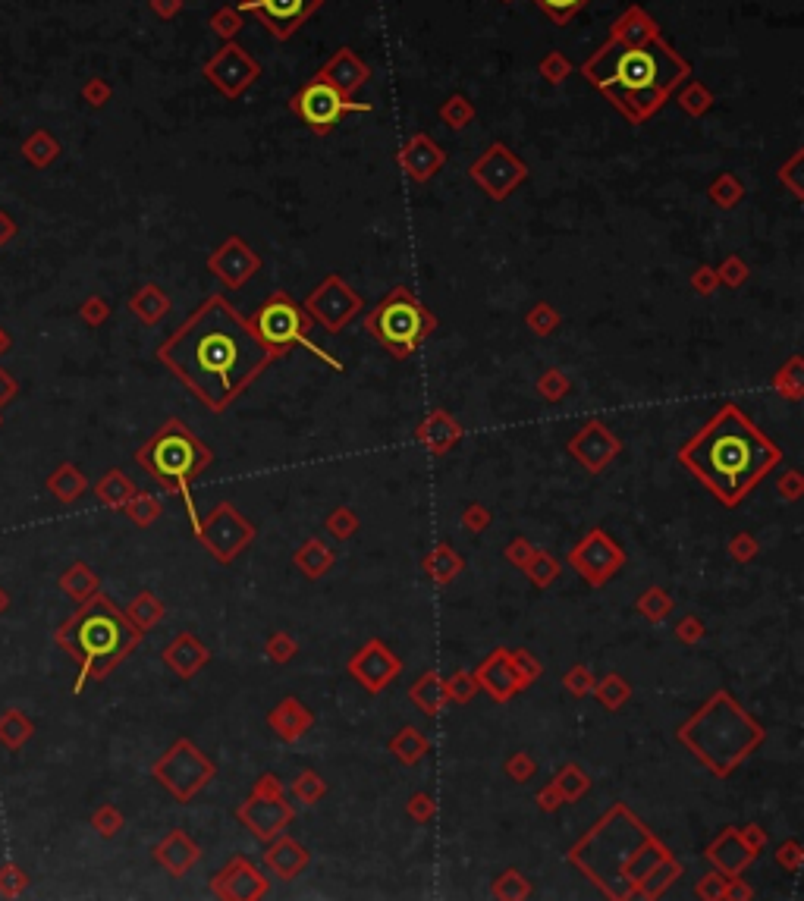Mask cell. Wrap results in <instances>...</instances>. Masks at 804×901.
<instances>
[{"instance_id": "cell-26", "label": "cell", "mask_w": 804, "mask_h": 901, "mask_svg": "<svg viewBox=\"0 0 804 901\" xmlns=\"http://www.w3.org/2000/svg\"><path fill=\"white\" fill-rule=\"evenodd\" d=\"M164 663L180 675V679H195V675L211 663V650H208V644H201L192 632H183L167 644Z\"/></svg>"}, {"instance_id": "cell-28", "label": "cell", "mask_w": 804, "mask_h": 901, "mask_svg": "<svg viewBox=\"0 0 804 901\" xmlns=\"http://www.w3.org/2000/svg\"><path fill=\"white\" fill-rule=\"evenodd\" d=\"M421 572L428 575L437 588H450V584L456 578H462V572H465V556L453 544L440 540V544H434V550L421 559Z\"/></svg>"}, {"instance_id": "cell-60", "label": "cell", "mask_w": 804, "mask_h": 901, "mask_svg": "<svg viewBox=\"0 0 804 901\" xmlns=\"http://www.w3.org/2000/svg\"><path fill=\"white\" fill-rule=\"evenodd\" d=\"M745 277H748V270H745V264H742L739 258H729V261L720 267V274H717V280H720V283H729V286H742Z\"/></svg>"}, {"instance_id": "cell-33", "label": "cell", "mask_w": 804, "mask_h": 901, "mask_svg": "<svg viewBox=\"0 0 804 901\" xmlns=\"http://www.w3.org/2000/svg\"><path fill=\"white\" fill-rule=\"evenodd\" d=\"M594 701L603 707V710H610V713H619L625 704L632 701V682L625 679L622 672H607L603 675V679H597L594 682Z\"/></svg>"}, {"instance_id": "cell-38", "label": "cell", "mask_w": 804, "mask_h": 901, "mask_svg": "<svg viewBox=\"0 0 804 901\" xmlns=\"http://www.w3.org/2000/svg\"><path fill=\"white\" fill-rule=\"evenodd\" d=\"M324 795H327V779H321L318 770H302L289 782V798L302 807H315Z\"/></svg>"}, {"instance_id": "cell-18", "label": "cell", "mask_w": 804, "mask_h": 901, "mask_svg": "<svg viewBox=\"0 0 804 901\" xmlns=\"http://www.w3.org/2000/svg\"><path fill=\"white\" fill-rule=\"evenodd\" d=\"M296 110L299 117L318 132H330L333 126L340 123L343 114H349V110H371L368 104H355V101H346L337 88L327 85V82H311L308 88H302L299 98H296Z\"/></svg>"}, {"instance_id": "cell-4", "label": "cell", "mask_w": 804, "mask_h": 901, "mask_svg": "<svg viewBox=\"0 0 804 901\" xmlns=\"http://www.w3.org/2000/svg\"><path fill=\"white\" fill-rule=\"evenodd\" d=\"M676 741L717 779H729L748 757L764 748L767 729L748 713L739 697L717 688L707 701L676 729Z\"/></svg>"}, {"instance_id": "cell-53", "label": "cell", "mask_w": 804, "mask_h": 901, "mask_svg": "<svg viewBox=\"0 0 804 901\" xmlns=\"http://www.w3.org/2000/svg\"><path fill=\"white\" fill-rule=\"evenodd\" d=\"M776 497L786 503H798L804 497V475L798 468H786L783 475L776 478Z\"/></svg>"}, {"instance_id": "cell-56", "label": "cell", "mask_w": 804, "mask_h": 901, "mask_svg": "<svg viewBox=\"0 0 804 901\" xmlns=\"http://www.w3.org/2000/svg\"><path fill=\"white\" fill-rule=\"evenodd\" d=\"M531 553H534V544H531L528 537H522V534H519V537H512L509 544H506V550H503L506 562H509V566H516L519 572L525 569V562L531 559Z\"/></svg>"}, {"instance_id": "cell-21", "label": "cell", "mask_w": 804, "mask_h": 901, "mask_svg": "<svg viewBox=\"0 0 804 901\" xmlns=\"http://www.w3.org/2000/svg\"><path fill=\"white\" fill-rule=\"evenodd\" d=\"M258 267H261L258 255L236 236L223 242L211 258V270L227 289H239L252 274H258Z\"/></svg>"}, {"instance_id": "cell-14", "label": "cell", "mask_w": 804, "mask_h": 901, "mask_svg": "<svg viewBox=\"0 0 804 901\" xmlns=\"http://www.w3.org/2000/svg\"><path fill=\"white\" fill-rule=\"evenodd\" d=\"M569 456L582 465L588 475H603L622 453V440L616 437V431L600 418H588L578 431L569 437L566 443Z\"/></svg>"}, {"instance_id": "cell-3", "label": "cell", "mask_w": 804, "mask_h": 901, "mask_svg": "<svg viewBox=\"0 0 804 901\" xmlns=\"http://www.w3.org/2000/svg\"><path fill=\"white\" fill-rule=\"evenodd\" d=\"M679 465L704 484L723 509H739L748 493L783 465L779 449L742 405L723 402L676 453Z\"/></svg>"}, {"instance_id": "cell-36", "label": "cell", "mask_w": 804, "mask_h": 901, "mask_svg": "<svg viewBox=\"0 0 804 901\" xmlns=\"http://www.w3.org/2000/svg\"><path fill=\"white\" fill-rule=\"evenodd\" d=\"M673 610H676V600H673V594H669L666 588H647V591L635 600V613L644 616L651 625L666 622L669 616H673Z\"/></svg>"}, {"instance_id": "cell-22", "label": "cell", "mask_w": 804, "mask_h": 901, "mask_svg": "<svg viewBox=\"0 0 804 901\" xmlns=\"http://www.w3.org/2000/svg\"><path fill=\"white\" fill-rule=\"evenodd\" d=\"M261 864H264L267 873L277 876L280 883H293L296 876H302L308 870L311 851L302 842H296L293 836H283V832H280L277 839L267 842V848L261 854Z\"/></svg>"}, {"instance_id": "cell-34", "label": "cell", "mask_w": 804, "mask_h": 901, "mask_svg": "<svg viewBox=\"0 0 804 901\" xmlns=\"http://www.w3.org/2000/svg\"><path fill=\"white\" fill-rule=\"evenodd\" d=\"M522 572H525V578L534 584V588H538V591H547V588H553L556 581H560L563 566H560V559H556L553 553L534 547V553H531V559L525 562V569H522Z\"/></svg>"}, {"instance_id": "cell-54", "label": "cell", "mask_w": 804, "mask_h": 901, "mask_svg": "<svg viewBox=\"0 0 804 901\" xmlns=\"http://www.w3.org/2000/svg\"><path fill=\"white\" fill-rule=\"evenodd\" d=\"M525 324L538 333V336H550L556 327H560V314H556L550 305H534L531 311H528V318H525Z\"/></svg>"}, {"instance_id": "cell-47", "label": "cell", "mask_w": 804, "mask_h": 901, "mask_svg": "<svg viewBox=\"0 0 804 901\" xmlns=\"http://www.w3.org/2000/svg\"><path fill=\"white\" fill-rule=\"evenodd\" d=\"M594 682H597V675H594L591 666H585V663L572 666V669L563 675V688L575 697V701H582V697H591Z\"/></svg>"}, {"instance_id": "cell-15", "label": "cell", "mask_w": 804, "mask_h": 901, "mask_svg": "<svg viewBox=\"0 0 804 901\" xmlns=\"http://www.w3.org/2000/svg\"><path fill=\"white\" fill-rule=\"evenodd\" d=\"M346 672L368 694H381L402 675V660H399V653H393V647L387 641L371 638L346 660Z\"/></svg>"}, {"instance_id": "cell-52", "label": "cell", "mask_w": 804, "mask_h": 901, "mask_svg": "<svg viewBox=\"0 0 804 901\" xmlns=\"http://www.w3.org/2000/svg\"><path fill=\"white\" fill-rule=\"evenodd\" d=\"M773 864L783 867L786 873H801V867H804V848H801V842L798 839L779 842L776 851H773Z\"/></svg>"}, {"instance_id": "cell-20", "label": "cell", "mask_w": 804, "mask_h": 901, "mask_svg": "<svg viewBox=\"0 0 804 901\" xmlns=\"http://www.w3.org/2000/svg\"><path fill=\"white\" fill-rule=\"evenodd\" d=\"M704 858L717 867L720 873H726V876H742L757 858H754V851L745 845V839H742V832H739V826H723L717 836H713L710 842H707V848H704Z\"/></svg>"}, {"instance_id": "cell-51", "label": "cell", "mask_w": 804, "mask_h": 901, "mask_svg": "<svg viewBox=\"0 0 804 901\" xmlns=\"http://www.w3.org/2000/svg\"><path fill=\"white\" fill-rule=\"evenodd\" d=\"M673 635H676V641H679V644H685V647H698V644L707 638V625H704V619H701V616L688 613V616H682V619L676 622Z\"/></svg>"}, {"instance_id": "cell-23", "label": "cell", "mask_w": 804, "mask_h": 901, "mask_svg": "<svg viewBox=\"0 0 804 901\" xmlns=\"http://www.w3.org/2000/svg\"><path fill=\"white\" fill-rule=\"evenodd\" d=\"M475 679H478L481 691H487L497 704H509L512 697L522 694V685L516 679V672H512L506 647H497V650L487 653V657L481 660V666L475 669Z\"/></svg>"}, {"instance_id": "cell-9", "label": "cell", "mask_w": 804, "mask_h": 901, "mask_svg": "<svg viewBox=\"0 0 804 901\" xmlns=\"http://www.w3.org/2000/svg\"><path fill=\"white\" fill-rule=\"evenodd\" d=\"M252 324V330L258 333V340L271 349L277 358H283V355H289V349L293 346H305L311 355L318 358V362H324L327 368H333V371H343V362H337V358L333 355H327L318 343H311V336H308V330H311V318L308 314L286 296V292H274L271 299H267L258 311H255V318L249 321Z\"/></svg>"}, {"instance_id": "cell-57", "label": "cell", "mask_w": 804, "mask_h": 901, "mask_svg": "<svg viewBox=\"0 0 804 901\" xmlns=\"http://www.w3.org/2000/svg\"><path fill=\"white\" fill-rule=\"evenodd\" d=\"M129 515L136 518L139 525H151L154 518L161 515V503L154 500V497H148V493H142V497H136L129 503Z\"/></svg>"}, {"instance_id": "cell-50", "label": "cell", "mask_w": 804, "mask_h": 901, "mask_svg": "<svg viewBox=\"0 0 804 901\" xmlns=\"http://www.w3.org/2000/svg\"><path fill=\"white\" fill-rule=\"evenodd\" d=\"M459 525L468 534H484L490 525H494V512H490V506H484V503H468L459 515Z\"/></svg>"}, {"instance_id": "cell-1", "label": "cell", "mask_w": 804, "mask_h": 901, "mask_svg": "<svg viewBox=\"0 0 804 901\" xmlns=\"http://www.w3.org/2000/svg\"><path fill=\"white\" fill-rule=\"evenodd\" d=\"M158 358L217 415L227 412L271 362H277L252 324L220 296L201 305L158 349Z\"/></svg>"}, {"instance_id": "cell-64", "label": "cell", "mask_w": 804, "mask_h": 901, "mask_svg": "<svg viewBox=\"0 0 804 901\" xmlns=\"http://www.w3.org/2000/svg\"><path fill=\"white\" fill-rule=\"evenodd\" d=\"M717 283H720L717 274H713V270H707V267H701L698 274H695V289H698V292H710Z\"/></svg>"}, {"instance_id": "cell-48", "label": "cell", "mask_w": 804, "mask_h": 901, "mask_svg": "<svg viewBox=\"0 0 804 901\" xmlns=\"http://www.w3.org/2000/svg\"><path fill=\"white\" fill-rule=\"evenodd\" d=\"M437 798L431 795V792H415L409 801H406V814H409V820L412 823H418V826H428V823H434L437 820Z\"/></svg>"}, {"instance_id": "cell-45", "label": "cell", "mask_w": 804, "mask_h": 901, "mask_svg": "<svg viewBox=\"0 0 804 901\" xmlns=\"http://www.w3.org/2000/svg\"><path fill=\"white\" fill-rule=\"evenodd\" d=\"M503 773H506V779H512L516 785H525V782H531L534 776H538V760H534L528 751H512L503 760Z\"/></svg>"}, {"instance_id": "cell-6", "label": "cell", "mask_w": 804, "mask_h": 901, "mask_svg": "<svg viewBox=\"0 0 804 901\" xmlns=\"http://www.w3.org/2000/svg\"><path fill=\"white\" fill-rule=\"evenodd\" d=\"M57 641L79 663V691L88 679H104L120 660H126L139 647L142 632L107 597H92L60 628Z\"/></svg>"}, {"instance_id": "cell-19", "label": "cell", "mask_w": 804, "mask_h": 901, "mask_svg": "<svg viewBox=\"0 0 804 901\" xmlns=\"http://www.w3.org/2000/svg\"><path fill=\"white\" fill-rule=\"evenodd\" d=\"M465 437V427L456 415H450L446 409H431L428 415L421 418V424L415 427V440L418 446L424 449V453L431 456H450L453 449L462 443Z\"/></svg>"}, {"instance_id": "cell-61", "label": "cell", "mask_w": 804, "mask_h": 901, "mask_svg": "<svg viewBox=\"0 0 804 901\" xmlns=\"http://www.w3.org/2000/svg\"><path fill=\"white\" fill-rule=\"evenodd\" d=\"M534 804H538V810H541V814H553V810H560V807H566V804H563V798H560V795H556V788H553L550 782H547V785L541 788V792H538V795H534Z\"/></svg>"}, {"instance_id": "cell-7", "label": "cell", "mask_w": 804, "mask_h": 901, "mask_svg": "<svg viewBox=\"0 0 804 901\" xmlns=\"http://www.w3.org/2000/svg\"><path fill=\"white\" fill-rule=\"evenodd\" d=\"M136 462L164 490L176 493V497L183 500V506L189 512V522H192V531H195L201 518H198V509L192 503V484L211 468L214 449L198 434H192V427H186V421L167 418L158 427V434H154L136 453Z\"/></svg>"}, {"instance_id": "cell-30", "label": "cell", "mask_w": 804, "mask_h": 901, "mask_svg": "<svg viewBox=\"0 0 804 901\" xmlns=\"http://www.w3.org/2000/svg\"><path fill=\"white\" fill-rule=\"evenodd\" d=\"M293 566L308 578V581H321L333 566H337V550L327 547L321 537H308L296 547L293 553Z\"/></svg>"}, {"instance_id": "cell-29", "label": "cell", "mask_w": 804, "mask_h": 901, "mask_svg": "<svg viewBox=\"0 0 804 901\" xmlns=\"http://www.w3.org/2000/svg\"><path fill=\"white\" fill-rule=\"evenodd\" d=\"M409 701L415 704V710H418L421 716H428V719L440 716L446 707H450V697H446L443 675L434 672V669L421 672L418 679L412 682V688H409Z\"/></svg>"}, {"instance_id": "cell-41", "label": "cell", "mask_w": 804, "mask_h": 901, "mask_svg": "<svg viewBox=\"0 0 804 901\" xmlns=\"http://www.w3.org/2000/svg\"><path fill=\"white\" fill-rule=\"evenodd\" d=\"M509 663H512V672H516V679H519L522 691H528V688L544 675V663H541L538 657H534L531 650H525V647L509 650Z\"/></svg>"}, {"instance_id": "cell-46", "label": "cell", "mask_w": 804, "mask_h": 901, "mask_svg": "<svg viewBox=\"0 0 804 901\" xmlns=\"http://www.w3.org/2000/svg\"><path fill=\"white\" fill-rule=\"evenodd\" d=\"M726 553L739 562V566H748V562H754L757 553H761V540H757L751 531H735L726 544Z\"/></svg>"}, {"instance_id": "cell-42", "label": "cell", "mask_w": 804, "mask_h": 901, "mask_svg": "<svg viewBox=\"0 0 804 901\" xmlns=\"http://www.w3.org/2000/svg\"><path fill=\"white\" fill-rule=\"evenodd\" d=\"M443 685H446V697H450V704H472L478 697V691H481L472 669H456L450 679H443Z\"/></svg>"}, {"instance_id": "cell-39", "label": "cell", "mask_w": 804, "mask_h": 901, "mask_svg": "<svg viewBox=\"0 0 804 901\" xmlns=\"http://www.w3.org/2000/svg\"><path fill=\"white\" fill-rule=\"evenodd\" d=\"M324 528H327V534H330L333 540H340V544H346V540H352L355 534H359L362 518H359V512H355L352 506L340 503V506H333V509L327 512Z\"/></svg>"}, {"instance_id": "cell-63", "label": "cell", "mask_w": 804, "mask_h": 901, "mask_svg": "<svg viewBox=\"0 0 804 901\" xmlns=\"http://www.w3.org/2000/svg\"><path fill=\"white\" fill-rule=\"evenodd\" d=\"M751 898H754V889L742 880V876H732L726 901H751Z\"/></svg>"}, {"instance_id": "cell-49", "label": "cell", "mask_w": 804, "mask_h": 901, "mask_svg": "<svg viewBox=\"0 0 804 901\" xmlns=\"http://www.w3.org/2000/svg\"><path fill=\"white\" fill-rule=\"evenodd\" d=\"M729 880H732V876H726V873H720V870L704 873L701 880L695 883V895L704 898V901H726V895H729Z\"/></svg>"}, {"instance_id": "cell-32", "label": "cell", "mask_w": 804, "mask_h": 901, "mask_svg": "<svg viewBox=\"0 0 804 901\" xmlns=\"http://www.w3.org/2000/svg\"><path fill=\"white\" fill-rule=\"evenodd\" d=\"M550 785L556 788V795L563 798V804H578L582 798H588L594 782L585 767H578V763H563V767L556 770V776L550 779Z\"/></svg>"}, {"instance_id": "cell-27", "label": "cell", "mask_w": 804, "mask_h": 901, "mask_svg": "<svg viewBox=\"0 0 804 901\" xmlns=\"http://www.w3.org/2000/svg\"><path fill=\"white\" fill-rule=\"evenodd\" d=\"M154 858H158V864H161L167 873H173V876H186V873L198 864L201 848L192 842L189 832L173 829V832H167V836H164V842H158V848H154Z\"/></svg>"}, {"instance_id": "cell-62", "label": "cell", "mask_w": 804, "mask_h": 901, "mask_svg": "<svg viewBox=\"0 0 804 901\" xmlns=\"http://www.w3.org/2000/svg\"><path fill=\"white\" fill-rule=\"evenodd\" d=\"M739 195H742V189L729 183V179H723V183L713 189V198H717V205H723V208H732L735 201H739Z\"/></svg>"}, {"instance_id": "cell-2", "label": "cell", "mask_w": 804, "mask_h": 901, "mask_svg": "<svg viewBox=\"0 0 804 901\" xmlns=\"http://www.w3.org/2000/svg\"><path fill=\"white\" fill-rule=\"evenodd\" d=\"M566 858L603 898L613 901L663 898L685 873L669 845L622 801L603 810Z\"/></svg>"}, {"instance_id": "cell-16", "label": "cell", "mask_w": 804, "mask_h": 901, "mask_svg": "<svg viewBox=\"0 0 804 901\" xmlns=\"http://www.w3.org/2000/svg\"><path fill=\"white\" fill-rule=\"evenodd\" d=\"M362 305L365 302L359 292H352L340 277H327L305 302L308 318L318 321L321 330H327V333H340L355 314L362 311Z\"/></svg>"}, {"instance_id": "cell-58", "label": "cell", "mask_w": 804, "mask_h": 901, "mask_svg": "<svg viewBox=\"0 0 804 901\" xmlns=\"http://www.w3.org/2000/svg\"><path fill=\"white\" fill-rule=\"evenodd\" d=\"M739 832H742V839H745V845L754 851V858H761V854L767 851V845H770V832L761 826V823H748V826H739Z\"/></svg>"}, {"instance_id": "cell-11", "label": "cell", "mask_w": 804, "mask_h": 901, "mask_svg": "<svg viewBox=\"0 0 804 901\" xmlns=\"http://www.w3.org/2000/svg\"><path fill=\"white\" fill-rule=\"evenodd\" d=\"M214 776H217V763L201 748H195V741H189V738H180L158 763H154V779H158L180 804H189L192 798H198L211 785Z\"/></svg>"}, {"instance_id": "cell-55", "label": "cell", "mask_w": 804, "mask_h": 901, "mask_svg": "<svg viewBox=\"0 0 804 901\" xmlns=\"http://www.w3.org/2000/svg\"><path fill=\"white\" fill-rule=\"evenodd\" d=\"M101 497L110 503V506H120V503H129L132 497V484L120 475V471H110L107 481L101 484Z\"/></svg>"}, {"instance_id": "cell-8", "label": "cell", "mask_w": 804, "mask_h": 901, "mask_svg": "<svg viewBox=\"0 0 804 901\" xmlns=\"http://www.w3.org/2000/svg\"><path fill=\"white\" fill-rule=\"evenodd\" d=\"M365 327L374 340L396 358V362H402V358L415 355L418 346L434 333L437 318L412 296V289L396 286L390 296L368 314Z\"/></svg>"}, {"instance_id": "cell-44", "label": "cell", "mask_w": 804, "mask_h": 901, "mask_svg": "<svg viewBox=\"0 0 804 901\" xmlns=\"http://www.w3.org/2000/svg\"><path fill=\"white\" fill-rule=\"evenodd\" d=\"M538 393H541V399H547V402L556 405V402H563L572 393V380L566 377V371L550 368V371H544L538 377Z\"/></svg>"}, {"instance_id": "cell-17", "label": "cell", "mask_w": 804, "mask_h": 901, "mask_svg": "<svg viewBox=\"0 0 804 901\" xmlns=\"http://www.w3.org/2000/svg\"><path fill=\"white\" fill-rule=\"evenodd\" d=\"M211 892L220 901H261L271 895V880H267V873L252 858L233 854V858L211 876Z\"/></svg>"}, {"instance_id": "cell-37", "label": "cell", "mask_w": 804, "mask_h": 901, "mask_svg": "<svg viewBox=\"0 0 804 901\" xmlns=\"http://www.w3.org/2000/svg\"><path fill=\"white\" fill-rule=\"evenodd\" d=\"M773 390L786 402H801L804 399V362L798 355H792L789 362L773 374Z\"/></svg>"}, {"instance_id": "cell-12", "label": "cell", "mask_w": 804, "mask_h": 901, "mask_svg": "<svg viewBox=\"0 0 804 901\" xmlns=\"http://www.w3.org/2000/svg\"><path fill=\"white\" fill-rule=\"evenodd\" d=\"M255 537H258V528L227 500L217 503L195 528V540L214 556V562H220V566H233V562L255 544Z\"/></svg>"}, {"instance_id": "cell-10", "label": "cell", "mask_w": 804, "mask_h": 901, "mask_svg": "<svg viewBox=\"0 0 804 901\" xmlns=\"http://www.w3.org/2000/svg\"><path fill=\"white\" fill-rule=\"evenodd\" d=\"M236 820L242 829H249L258 842H271L296 820V807L286 801V788L277 773H261L252 785L249 798L236 807Z\"/></svg>"}, {"instance_id": "cell-35", "label": "cell", "mask_w": 804, "mask_h": 901, "mask_svg": "<svg viewBox=\"0 0 804 901\" xmlns=\"http://www.w3.org/2000/svg\"><path fill=\"white\" fill-rule=\"evenodd\" d=\"M490 895L503 898V901H525V898L534 895V886L519 867H506L503 873L494 876V883H490Z\"/></svg>"}, {"instance_id": "cell-5", "label": "cell", "mask_w": 804, "mask_h": 901, "mask_svg": "<svg viewBox=\"0 0 804 901\" xmlns=\"http://www.w3.org/2000/svg\"><path fill=\"white\" fill-rule=\"evenodd\" d=\"M685 73V63L669 54L663 44H613L588 63V76L622 110L635 117L647 114Z\"/></svg>"}, {"instance_id": "cell-24", "label": "cell", "mask_w": 804, "mask_h": 901, "mask_svg": "<svg viewBox=\"0 0 804 901\" xmlns=\"http://www.w3.org/2000/svg\"><path fill=\"white\" fill-rule=\"evenodd\" d=\"M315 723H318V716L293 694L283 697V701L267 713V729H271L283 745H296V741H302L311 729H315Z\"/></svg>"}, {"instance_id": "cell-40", "label": "cell", "mask_w": 804, "mask_h": 901, "mask_svg": "<svg viewBox=\"0 0 804 901\" xmlns=\"http://www.w3.org/2000/svg\"><path fill=\"white\" fill-rule=\"evenodd\" d=\"M129 622L139 628V632H148V628H154L161 619H164V603L154 597V594H142L136 597V603L129 606Z\"/></svg>"}, {"instance_id": "cell-59", "label": "cell", "mask_w": 804, "mask_h": 901, "mask_svg": "<svg viewBox=\"0 0 804 901\" xmlns=\"http://www.w3.org/2000/svg\"><path fill=\"white\" fill-rule=\"evenodd\" d=\"M538 4H541L556 22H566L578 7H585V0H538Z\"/></svg>"}, {"instance_id": "cell-31", "label": "cell", "mask_w": 804, "mask_h": 901, "mask_svg": "<svg viewBox=\"0 0 804 901\" xmlns=\"http://www.w3.org/2000/svg\"><path fill=\"white\" fill-rule=\"evenodd\" d=\"M390 754L396 757V763H402V767H418V763L431 754V741L428 735H424L421 729L415 726H402L390 741H387Z\"/></svg>"}, {"instance_id": "cell-13", "label": "cell", "mask_w": 804, "mask_h": 901, "mask_svg": "<svg viewBox=\"0 0 804 901\" xmlns=\"http://www.w3.org/2000/svg\"><path fill=\"white\" fill-rule=\"evenodd\" d=\"M625 559H629V553L603 528H591L566 556L569 569L578 572V578H585L591 588H603L610 578H616L625 566Z\"/></svg>"}, {"instance_id": "cell-43", "label": "cell", "mask_w": 804, "mask_h": 901, "mask_svg": "<svg viewBox=\"0 0 804 901\" xmlns=\"http://www.w3.org/2000/svg\"><path fill=\"white\" fill-rule=\"evenodd\" d=\"M264 653H267V660H271V663L286 666V663L296 660L299 641L289 635V632H274V635H267V641H264Z\"/></svg>"}, {"instance_id": "cell-25", "label": "cell", "mask_w": 804, "mask_h": 901, "mask_svg": "<svg viewBox=\"0 0 804 901\" xmlns=\"http://www.w3.org/2000/svg\"><path fill=\"white\" fill-rule=\"evenodd\" d=\"M242 7L255 10L271 32L286 35L318 7V0H242Z\"/></svg>"}]
</instances>
